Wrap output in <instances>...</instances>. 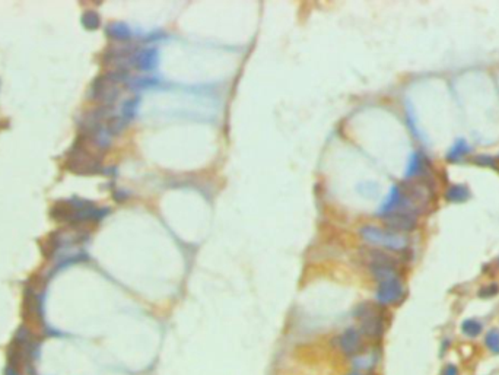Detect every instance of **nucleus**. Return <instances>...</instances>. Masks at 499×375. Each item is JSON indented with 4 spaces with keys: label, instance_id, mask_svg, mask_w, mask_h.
I'll return each mask as SVG.
<instances>
[{
    "label": "nucleus",
    "instance_id": "nucleus-1",
    "mask_svg": "<svg viewBox=\"0 0 499 375\" xmlns=\"http://www.w3.org/2000/svg\"><path fill=\"white\" fill-rule=\"evenodd\" d=\"M66 168L79 175H92L101 172L103 169L101 160L89 149V143L82 134L69 152Z\"/></svg>",
    "mask_w": 499,
    "mask_h": 375
},
{
    "label": "nucleus",
    "instance_id": "nucleus-2",
    "mask_svg": "<svg viewBox=\"0 0 499 375\" xmlns=\"http://www.w3.org/2000/svg\"><path fill=\"white\" fill-rule=\"evenodd\" d=\"M361 237L371 245L384 247L391 251H404L409 247V238L390 229H381L372 225L361 228Z\"/></svg>",
    "mask_w": 499,
    "mask_h": 375
},
{
    "label": "nucleus",
    "instance_id": "nucleus-3",
    "mask_svg": "<svg viewBox=\"0 0 499 375\" xmlns=\"http://www.w3.org/2000/svg\"><path fill=\"white\" fill-rule=\"evenodd\" d=\"M355 317L361 322V333L371 339H378L384 333V317L378 311V308L371 304V302H364L359 304L355 311Z\"/></svg>",
    "mask_w": 499,
    "mask_h": 375
},
{
    "label": "nucleus",
    "instance_id": "nucleus-4",
    "mask_svg": "<svg viewBox=\"0 0 499 375\" xmlns=\"http://www.w3.org/2000/svg\"><path fill=\"white\" fill-rule=\"evenodd\" d=\"M404 296V288L398 276L390 277L386 280L378 282L377 289V301L381 305H393L403 299Z\"/></svg>",
    "mask_w": 499,
    "mask_h": 375
},
{
    "label": "nucleus",
    "instance_id": "nucleus-5",
    "mask_svg": "<svg viewBox=\"0 0 499 375\" xmlns=\"http://www.w3.org/2000/svg\"><path fill=\"white\" fill-rule=\"evenodd\" d=\"M362 336L364 334L361 333L359 328H355V327L346 328L337 337L339 349L346 356L356 358L358 355L362 353V348H364V337Z\"/></svg>",
    "mask_w": 499,
    "mask_h": 375
},
{
    "label": "nucleus",
    "instance_id": "nucleus-6",
    "mask_svg": "<svg viewBox=\"0 0 499 375\" xmlns=\"http://www.w3.org/2000/svg\"><path fill=\"white\" fill-rule=\"evenodd\" d=\"M386 225L388 226L390 231L394 232H410L413 229H416L418 226V220L416 216L409 214H403V212H393V214H386L384 217Z\"/></svg>",
    "mask_w": 499,
    "mask_h": 375
},
{
    "label": "nucleus",
    "instance_id": "nucleus-7",
    "mask_svg": "<svg viewBox=\"0 0 499 375\" xmlns=\"http://www.w3.org/2000/svg\"><path fill=\"white\" fill-rule=\"evenodd\" d=\"M159 54L157 49L148 47V49H139L136 54V69L140 72H154L158 67Z\"/></svg>",
    "mask_w": 499,
    "mask_h": 375
},
{
    "label": "nucleus",
    "instance_id": "nucleus-8",
    "mask_svg": "<svg viewBox=\"0 0 499 375\" xmlns=\"http://www.w3.org/2000/svg\"><path fill=\"white\" fill-rule=\"evenodd\" d=\"M108 38L114 40V41H120V43H127L133 38V31L130 29L129 25L123 24V22H112L110 24L107 29H105Z\"/></svg>",
    "mask_w": 499,
    "mask_h": 375
},
{
    "label": "nucleus",
    "instance_id": "nucleus-9",
    "mask_svg": "<svg viewBox=\"0 0 499 375\" xmlns=\"http://www.w3.org/2000/svg\"><path fill=\"white\" fill-rule=\"evenodd\" d=\"M426 161L423 158V155L420 152H413L410 155V160L407 163V169H406V180H412L418 175H422L425 171Z\"/></svg>",
    "mask_w": 499,
    "mask_h": 375
},
{
    "label": "nucleus",
    "instance_id": "nucleus-10",
    "mask_svg": "<svg viewBox=\"0 0 499 375\" xmlns=\"http://www.w3.org/2000/svg\"><path fill=\"white\" fill-rule=\"evenodd\" d=\"M445 197L446 200L451 202V203H463V202H466L470 197V191H469V188L466 187V186L455 184V186L448 187Z\"/></svg>",
    "mask_w": 499,
    "mask_h": 375
},
{
    "label": "nucleus",
    "instance_id": "nucleus-11",
    "mask_svg": "<svg viewBox=\"0 0 499 375\" xmlns=\"http://www.w3.org/2000/svg\"><path fill=\"white\" fill-rule=\"evenodd\" d=\"M469 152H470V148H469L467 142H466L464 139H458V140L452 145V148L448 151V154H446V160L449 162H458L461 158H464Z\"/></svg>",
    "mask_w": 499,
    "mask_h": 375
},
{
    "label": "nucleus",
    "instance_id": "nucleus-12",
    "mask_svg": "<svg viewBox=\"0 0 499 375\" xmlns=\"http://www.w3.org/2000/svg\"><path fill=\"white\" fill-rule=\"evenodd\" d=\"M139 103H140V98L139 97H133L130 100L124 101L123 107H121V112H120V117L129 124L131 120L136 117V112H137V108H139Z\"/></svg>",
    "mask_w": 499,
    "mask_h": 375
},
{
    "label": "nucleus",
    "instance_id": "nucleus-13",
    "mask_svg": "<svg viewBox=\"0 0 499 375\" xmlns=\"http://www.w3.org/2000/svg\"><path fill=\"white\" fill-rule=\"evenodd\" d=\"M82 25L89 29V31H94L97 28H100V24H101V19H100V15L94 10H86L83 15H82Z\"/></svg>",
    "mask_w": 499,
    "mask_h": 375
},
{
    "label": "nucleus",
    "instance_id": "nucleus-14",
    "mask_svg": "<svg viewBox=\"0 0 499 375\" xmlns=\"http://www.w3.org/2000/svg\"><path fill=\"white\" fill-rule=\"evenodd\" d=\"M461 330H463V333L466 336L476 337L482 331V324L479 321H476V320H466V321L463 322V325H461Z\"/></svg>",
    "mask_w": 499,
    "mask_h": 375
},
{
    "label": "nucleus",
    "instance_id": "nucleus-15",
    "mask_svg": "<svg viewBox=\"0 0 499 375\" xmlns=\"http://www.w3.org/2000/svg\"><path fill=\"white\" fill-rule=\"evenodd\" d=\"M486 345L494 353H499V330L494 328L486 336Z\"/></svg>",
    "mask_w": 499,
    "mask_h": 375
},
{
    "label": "nucleus",
    "instance_id": "nucleus-16",
    "mask_svg": "<svg viewBox=\"0 0 499 375\" xmlns=\"http://www.w3.org/2000/svg\"><path fill=\"white\" fill-rule=\"evenodd\" d=\"M55 235H57V234H52V235H49V237H47V240H46V245L43 247V253H44V256H47V257H50L53 253H54V250L57 248V240H55Z\"/></svg>",
    "mask_w": 499,
    "mask_h": 375
},
{
    "label": "nucleus",
    "instance_id": "nucleus-17",
    "mask_svg": "<svg viewBox=\"0 0 499 375\" xmlns=\"http://www.w3.org/2000/svg\"><path fill=\"white\" fill-rule=\"evenodd\" d=\"M498 292H499V286L497 283H492V285H489V286L482 288L480 292H479V295H480L482 298H489V296H495Z\"/></svg>",
    "mask_w": 499,
    "mask_h": 375
},
{
    "label": "nucleus",
    "instance_id": "nucleus-18",
    "mask_svg": "<svg viewBox=\"0 0 499 375\" xmlns=\"http://www.w3.org/2000/svg\"><path fill=\"white\" fill-rule=\"evenodd\" d=\"M474 162L479 163V165H482V166H489V165L494 166V165H495L494 158H491L489 155H479V157L474 158Z\"/></svg>",
    "mask_w": 499,
    "mask_h": 375
},
{
    "label": "nucleus",
    "instance_id": "nucleus-19",
    "mask_svg": "<svg viewBox=\"0 0 499 375\" xmlns=\"http://www.w3.org/2000/svg\"><path fill=\"white\" fill-rule=\"evenodd\" d=\"M443 375H457V368L454 365H448L445 370H444Z\"/></svg>",
    "mask_w": 499,
    "mask_h": 375
},
{
    "label": "nucleus",
    "instance_id": "nucleus-20",
    "mask_svg": "<svg viewBox=\"0 0 499 375\" xmlns=\"http://www.w3.org/2000/svg\"><path fill=\"white\" fill-rule=\"evenodd\" d=\"M6 375H19V374H18V371H16L13 367H7V368H6Z\"/></svg>",
    "mask_w": 499,
    "mask_h": 375
},
{
    "label": "nucleus",
    "instance_id": "nucleus-21",
    "mask_svg": "<svg viewBox=\"0 0 499 375\" xmlns=\"http://www.w3.org/2000/svg\"><path fill=\"white\" fill-rule=\"evenodd\" d=\"M349 375H365V374H362V371H352Z\"/></svg>",
    "mask_w": 499,
    "mask_h": 375
},
{
    "label": "nucleus",
    "instance_id": "nucleus-22",
    "mask_svg": "<svg viewBox=\"0 0 499 375\" xmlns=\"http://www.w3.org/2000/svg\"><path fill=\"white\" fill-rule=\"evenodd\" d=\"M28 373L31 375H35V371H32V368L31 367H28Z\"/></svg>",
    "mask_w": 499,
    "mask_h": 375
}]
</instances>
